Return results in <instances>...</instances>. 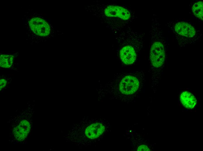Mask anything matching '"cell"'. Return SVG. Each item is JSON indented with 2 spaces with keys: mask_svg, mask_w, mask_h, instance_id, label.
Wrapping results in <instances>:
<instances>
[{
  "mask_svg": "<svg viewBox=\"0 0 203 151\" xmlns=\"http://www.w3.org/2000/svg\"><path fill=\"white\" fill-rule=\"evenodd\" d=\"M150 149L145 145H141L139 146L137 149V151H150Z\"/></svg>",
  "mask_w": 203,
  "mask_h": 151,
  "instance_id": "9c48e42d",
  "label": "cell"
},
{
  "mask_svg": "<svg viewBox=\"0 0 203 151\" xmlns=\"http://www.w3.org/2000/svg\"><path fill=\"white\" fill-rule=\"evenodd\" d=\"M203 1L198 0L190 3V8L193 15L196 17L203 20Z\"/></svg>",
  "mask_w": 203,
  "mask_h": 151,
  "instance_id": "ba28073f",
  "label": "cell"
},
{
  "mask_svg": "<svg viewBox=\"0 0 203 151\" xmlns=\"http://www.w3.org/2000/svg\"><path fill=\"white\" fill-rule=\"evenodd\" d=\"M180 100L183 105L189 109L193 108L197 103V100L194 96L187 91L181 93L180 96Z\"/></svg>",
  "mask_w": 203,
  "mask_h": 151,
  "instance_id": "52a82bcc",
  "label": "cell"
},
{
  "mask_svg": "<svg viewBox=\"0 0 203 151\" xmlns=\"http://www.w3.org/2000/svg\"><path fill=\"white\" fill-rule=\"evenodd\" d=\"M145 33L133 30L130 26L118 32L116 38L119 60L127 65L137 61L143 47Z\"/></svg>",
  "mask_w": 203,
  "mask_h": 151,
  "instance_id": "6da1fadb",
  "label": "cell"
},
{
  "mask_svg": "<svg viewBox=\"0 0 203 151\" xmlns=\"http://www.w3.org/2000/svg\"><path fill=\"white\" fill-rule=\"evenodd\" d=\"M6 81L5 79H1L0 80V89L4 87L6 85Z\"/></svg>",
  "mask_w": 203,
  "mask_h": 151,
  "instance_id": "30bf717a",
  "label": "cell"
},
{
  "mask_svg": "<svg viewBox=\"0 0 203 151\" xmlns=\"http://www.w3.org/2000/svg\"><path fill=\"white\" fill-rule=\"evenodd\" d=\"M105 129V127L102 123L98 122L94 123L86 128L85 134L89 139H94L101 136Z\"/></svg>",
  "mask_w": 203,
  "mask_h": 151,
  "instance_id": "8992f818",
  "label": "cell"
},
{
  "mask_svg": "<svg viewBox=\"0 0 203 151\" xmlns=\"http://www.w3.org/2000/svg\"><path fill=\"white\" fill-rule=\"evenodd\" d=\"M166 25L181 46L199 41L202 36L200 30L188 21H169L166 22Z\"/></svg>",
  "mask_w": 203,
  "mask_h": 151,
  "instance_id": "3957f363",
  "label": "cell"
},
{
  "mask_svg": "<svg viewBox=\"0 0 203 151\" xmlns=\"http://www.w3.org/2000/svg\"><path fill=\"white\" fill-rule=\"evenodd\" d=\"M138 71H131L116 73L113 80L117 84L120 92L125 95H132L138 89L140 78Z\"/></svg>",
  "mask_w": 203,
  "mask_h": 151,
  "instance_id": "277c9868",
  "label": "cell"
},
{
  "mask_svg": "<svg viewBox=\"0 0 203 151\" xmlns=\"http://www.w3.org/2000/svg\"><path fill=\"white\" fill-rule=\"evenodd\" d=\"M30 129V124L29 121L23 120L14 127L13 134L16 140L22 141L27 138Z\"/></svg>",
  "mask_w": 203,
  "mask_h": 151,
  "instance_id": "5b68a950",
  "label": "cell"
},
{
  "mask_svg": "<svg viewBox=\"0 0 203 151\" xmlns=\"http://www.w3.org/2000/svg\"><path fill=\"white\" fill-rule=\"evenodd\" d=\"M161 22L156 14L152 15L151 24L149 31L150 45V60L153 67H161L166 57V39Z\"/></svg>",
  "mask_w": 203,
  "mask_h": 151,
  "instance_id": "7a4b0ae2",
  "label": "cell"
}]
</instances>
